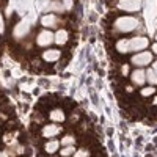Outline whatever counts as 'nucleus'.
Instances as JSON below:
<instances>
[{
    "label": "nucleus",
    "mask_w": 157,
    "mask_h": 157,
    "mask_svg": "<svg viewBox=\"0 0 157 157\" xmlns=\"http://www.w3.org/2000/svg\"><path fill=\"white\" fill-rule=\"evenodd\" d=\"M10 154L8 152H3V151H0V157H8Z\"/></svg>",
    "instance_id": "393cba45"
},
{
    "label": "nucleus",
    "mask_w": 157,
    "mask_h": 157,
    "mask_svg": "<svg viewBox=\"0 0 157 157\" xmlns=\"http://www.w3.org/2000/svg\"><path fill=\"white\" fill-rule=\"evenodd\" d=\"M60 57H61V52L58 49H47L44 54H43V60L44 61H49V63L57 61Z\"/></svg>",
    "instance_id": "9b49d317"
},
{
    "label": "nucleus",
    "mask_w": 157,
    "mask_h": 157,
    "mask_svg": "<svg viewBox=\"0 0 157 157\" xmlns=\"http://www.w3.org/2000/svg\"><path fill=\"white\" fill-rule=\"evenodd\" d=\"M61 132V127L60 126H57L55 123H52V124H47V126H44L43 127V137H46V138H55L58 134Z\"/></svg>",
    "instance_id": "1a4fd4ad"
},
{
    "label": "nucleus",
    "mask_w": 157,
    "mask_h": 157,
    "mask_svg": "<svg viewBox=\"0 0 157 157\" xmlns=\"http://www.w3.org/2000/svg\"><path fill=\"white\" fill-rule=\"evenodd\" d=\"M130 63L134 66H138V68H143V66H148V64L152 63V54L148 50H141V52H137L135 55H132L130 58Z\"/></svg>",
    "instance_id": "f03ea898"
},
{
    "label": "nucleus",
    "mask_w": 157,
    "mask_h": 157,
    "mask_svg": "<svg viewBox=\"0 0 157 157\" xmlns=\"http://www.w3.org/2000/svg\"><path fill=\"white\" fill-rule=\"evenodd\" d=\"M140 19L135 16H121L113 22V27L118 33H129L138 29Z\"/></svg>",
    "instance_id": "f257e3e1"
},
{
    "label": "nucleus",
    "mask_w": 157,
    "mask_h": 157,
    "mask_svg": "<svg viewBox=\"0 0 157 157\" xmlns=\"http://www.w3.org/2000/svg\"><path fill=\"white\" fill-rule=\"evenodd\" d=\"M143 6L141 0H118L116 2V8L118 10H123L127 13H137L140 11Z\"/></svg>",
    "instance_id": "7ed1b4c3"
},
{
    "label": "nucleus",
    "mask_w": 157,
    "mask_h": 157,
    "mask_svg": "<svg viewBox=\"0 0 157 157\" xmlns=\"http://www.w3.org/2000/svg\"><path fill=\"white\" fill-rule=\"evenodd\" d=\"M74 143H75V138L72 135H64L61 138V141H60V145H63V146H72Z\"/></svg>",
    "instance_id": "dca6fc26"
},
{
    "label": "nucleus",
    "mask_w": 157,
    "mask_h": 157,
    "mask_svg": "<svg viewBox=\"0 0 157 157\" xmlns=\"http://www.w3.org/2000/svg\"><path fill=\"white\" fill-rule=\"evenodd\" d=\"M116 50L120 52V54H129L130 49H129V39H120V41L116 43Z\"/></svg>",
    "instance_id": "4468645a"
},
{
    "label": "nucleus",
    "mask_w": 157,
    "mask_h": 157,
    "mask_svg": "<svg viewBox=\"0 0 157 157\" xmlns=\"http://www.w3.org/2000/svg\"><path fill=\"white\" fill-rule=\"evenodd\" d=\"M152 54H155V55H157V43H154V44H152Z\"/></svg>",
    "instance_id": "5701e85b"
},
{
    "label": "nucleus",
    "mask_w": 157,
    "mask_h": 157,
    "mask_svg": "<svg viewBox=\"0 0 157 157\" xmlns=\"http://www.w3.org/2000/svg\"><path fill=\"white\" fill-rule=\"evenodd\" d=\"M146 82H148L151 86H157V74L152 71V68L146 71Z\"/></svg>",
    "instance_id": "2eb2a0df"
},
{
    "label": "nucleus",
    "mask_w": 157,
    "mask_h": 157,
    "mask_svg": "<svg viewBox=\"0 0 157 157\" xmlns=\"http://www.w3.org/2000/svg\"><path fill=\"white\" fill-rule=\"evenodd\" d=\"M88 155H90V151L85 149V148H80L78 151L74 152V157H88Z\"/></svg>",
    "instance_id": "6ab92c4d"
},
{
    "label": "nucleus",
    "mask_w": 157,
    "mask_h": 157,
    "mask_svg": "<svg viewBox=\"0 0 157 157\" xmlns=\"http://www.w3.org/2000/svg\"><path fill=\"white\" fill-rule=\"evenodd\" d=\"M60 24H61V21L58 19L57 14H46V16L41 17V25L46 29H55Z\"/></svg>",
    "instance_id": "423d86ee"
},
{
    "label": "nucleus",
    "mask_w": 157,
    "mask_h": 157,
    "mask_svg": "<svg viewBox=\"0 0 157 157\" xmlns=\"http://www.w3.org/2000/svg\"><path fill=\"white\" fill-rule=\"evenodd\" d=\"M52 43H54V33L50 30H41L36 36V44L41 47H49Z\"/></svg>",
    "instance_id": "39448f33"
},
{
    "label": "nucleus",
    "mask_w": 157,
    "mask_h": 157,
    "mask_svg": "<svg viewBox=\"0 0 157 157\" xmlns=\"http://www.w3.org/2000/svg\"><path fill=\"white\" fill-rule=\"evenodd\" d=\"M152 71L157 74V61H154V63H152Z\"/></svg>",
    "instance_id": "b1692460"
},
{
    "label": "nucleus",
    "mask_w": 157,
    "mask_h": 157,
    "mask_svg": "<svg viewBox=\"0 0 157 157\" xmlns=\"http://www.w3.org/2000/svg\"><path fill=\"white\" fill-rule=\"evenodd\" d=\"M154 93H155V86H146V88H141V91H140V94H141L143 98L152 96Z\"/></svg>",
    "instance_id": "a211bd4d"
},
{
    "label": "nucleus",
    "mask_w": 157,
    "mask_h": 157,
    "mask_svg": "<svg viewBox=\"0 0 157 157\" xmlns=\"http://www.w3.org/2000/svg\"><path fill=\"white\" fill-rule=\"evenodd\" d=\"M5 32V22H3V14L0 13V33Z\"/></svg>",
    "instance_id": "412c9836"
},
{
    "label": "nucleus",
    "mask_w": 157,
    "mask_h": 157,
    "mask_svg": "<svg viewBox=\"0 0 157 157\" xmlns=\"http://www.w3.org/2000/svg\"><path fill=\"white\" fill-rule=\"evenodd\" d=\"M155 41H157V36H155Z\"/></svg>",
    "instance_id": "bb28decb"
},
{
    "label": "nucleus",
    "mask_w": 157,
    "mask_h": 157,
    "mask_svg": "<svg viewBox=\"0 0 157 157\" xmlns=\"http://www.w3.org/2000/svg\"><path fill=\"white\" fill-rule=\"evenodd\" d=\"M123 74H124V75L129 74V66H127V64H123Z\"/></svg>",
    "instance_id": "4be33fe9"
},
{
    "label": "nucleus",
    "mask_w": 157,
    "mask_h": 157,
    "mask_svg": "<svg viewBox=\"0 0 157 157\" xmlns=\"http://www.w3.org/2000/svg\"><path fill=\"white\" fill-rule=\"evenodd\" d=\"M74 152H75V148H74V145H72V146H63V149L60 151V154H61L63 157H69V155H74Z\"/></svg>",
    "instance_id": "f3484780"
},
{
    "label": "nucleus",
    "mask_w": 157,
    "mask_h": 157,
    "mask_svg": "<svg viewBox=\"0 0 157 157\" xmlns=\"http://www.w3.org/2000/svg\"><path fill=\"white\" fill-rule=\"evenodd\" d=\"M58 148H60V141L55 140V138H52L50 141H47L44 145V149H46L47 154H55L58 151Z\"/></svg>",
    "instance_id": "ddd939ff"
},
{
    "label": "nucleus",
    "mask_w": 157,
    "mask_h": 157,
    "mask_svg": "<svg viewBox=\"0 0 157 157\" xmlns=\"http://www.w3.org/2000/svg\"><path fill=\"white\" fill-rule=\"evenodd\" d=\"M49 118L52 120V123H63L64 120H66V115H64V112L61 109H54L50 112Z\"/></svg>",
    "instance_id": "f8f14e48"
},
{
    "label": "nucleus",
    "mask_w": 157,
    "mask_h": 157,
    "mask_svg": "<svg viewBox=\"0 0 157 157\" xmlns=\"http://www.w3.org/2000/svg\"><path fill=\"white\" fill-rule=\"evenodd\" d=\"M130 80H132L135 85H138V86H143L145 82H146V71L143 68L135 69L132 74H130Z\"/></svg>",
    "instance_id": "6e6552de"
},
{
    "label": "nucleus",
    "mask_w": 157,
    "mask_h": 157,
    "mask_svg": "<svg viewBox=\"0 0 157 157\" xmlns=\"http://www.w3.org/2000/svg\"><path fill=\"white\" fill-rule=\"evenodd\" d=\"M63 6H64V10H71L72 8V0H63Z\"/></svg>",
    "instance_id": "aec40b11"
},
{
    "label": "nucleus",
    "mask_w": 157,
    "mask_h": 157,
    "mask_svg": "<svg viewBox=\"0 0 157 157\" xmlns=\"http://www.w3.org/2000/svg\"><path fill=\"white\" fill-rule=\"evenodd\" d=\"M29 32H30V24H29L27 21H21L16 27H14V32H13V35H14L16 39H21V38H24L25 35H27Z\"/></svg>",
    "instance_id": "0eeeda50"
},
{
    "label": "nucleus",
    "mask_w": 157,
    "mask_h": 157,
    "mask_svg": "<svg viewBox=\"0 0 157 157\" xmlns=\"http://www.w3.org/2000/svg\"><path fill=\"white\" fill-rule=\"evenodd\" d=\"M152 104H155V105H157V98H155V99H154V102H152Z\"/></svg>",
    "instance_id": "a878e982"
},
{
    "label": "nucleus",
    "mask_w": 157,
    "mask_h": 157,
    "mask_svg": "<svg viewBox=\"0 0 157 157\" xmlns=\"http://www.w3.org/2000/svg\"><path fill=\"white\" fill-rule=\"evenodd\" d=\"M149 46V41L146 36H135L132 39H129V49L130 52H141Z\"/></svg>",
    "instance_id": "20e7f679"
},
{
    "label": "nucleus",
    "mask_w": 157,
    "mask_h": 157,
    "mask_svg": "<svg viewBox=\"0 0 157 157\" xmlns=\"http://www.w3.org/2000/svg\"><path fill=\"white\" fill-rule=\"evenodd\" d=\"M68 39H69V35L64 29H60V30H57L54 33V43L58 44V46H64L68 43Z\"/></svg>",
    "instance_id": "9d476101"
}]
</instances>
